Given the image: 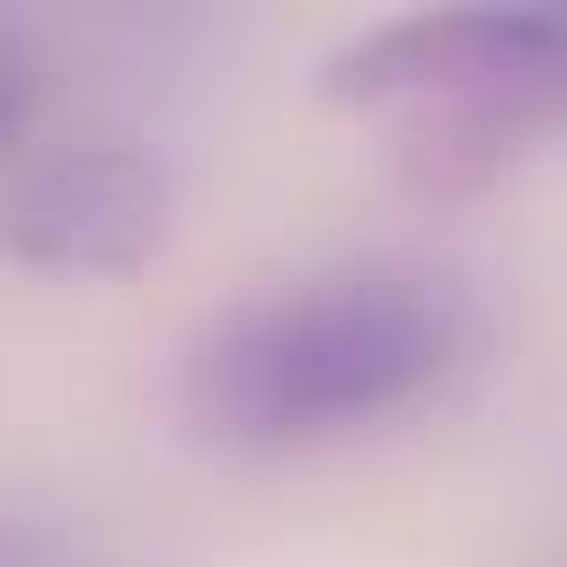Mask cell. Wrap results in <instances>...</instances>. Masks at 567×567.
Returning <instances> with one entry per match:
<instances>
[{"mask_svg":"<svg viewBox=\"0 0 567 567\" xmlns=\"http://www.w3.org/2000/svg\"><path fill=\"white\" fill-rule=\"evenodd\" d=\"M478 301L425 257H346L195 328L177 416L230 461H292L425 408L470 354Z\"/></svg>","mask_w":567,"mask_h":567,"instance_id":"obj_1","label":"cell"},{"mask_svg":"<svg viewBox=\"0 0 567 567\" xmlns=\"http://www.w3.org/2000/svg\"><path fill=\"white\" fill-rule=\"evenodd\" d=\"M0 567H80L53 532H35V523H18V514H0Z\"/></svg>","mask_w":567,"mask_h":567,"instance_id":"obj_4","label":"cell"},{"mask_svg":"<svg viewBox=\"0 0 567 567\" xmlns=\"http://www.w3.org/2000/svg\"><path fill=\"white\" fill-rule=\"evenodd\" d=\"M319 97L390 115V168L416 195H470L558 124L567 18L532 0L399 9L319 62Z\"/></svg>","mask_w":567,"mask_h":567,"instance_id":"obj_2","label":"cell"},{"mask_svg":"<svg viewBox=\"0 0 567 567\" xmlns=\"http://www.w3.org/2000/svg\"><path fill=\"white\" fill-rule=\"evenodd\" d=\"M18 115H27V53L0 35V151H9V133H18Z\"/></svg>","mask_w":567,"mask_h":567,"instance_id":"obj_5","label":"cell"},{"mask_svg":"<svg viewBox=\"0 0 567 567\" xmlns=\"http://www.w3.org/2000/svg\"><path fill=\"white\" fill-rule=\"evenodd\" d=\"M177 186L142 142H71L0 204V248L44 275H133L168 248Z\"/></svg>","mask_w":567,"mask_h":567,"instance_id":"obj_3","label":"cell"}]
</instances>
